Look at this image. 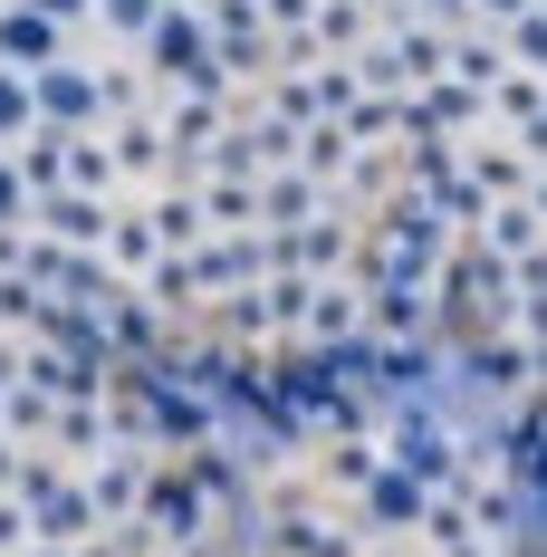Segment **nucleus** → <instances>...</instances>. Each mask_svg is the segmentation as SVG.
Here are the masks:
<instances>
[{
    "label": "nucleus",
    "instance_id": "f257e3e1",
    "mask_svg": "<svg viewBox=\"0 0 547 557\" xmlns=\"http://www.w3.org/2000/svg\"><path fill=\"white\" fill-rule=\"evenodd\" d=\"M20 500H29V529L58 539V548H87L107 519H97V491H87V471L77 461H58L49 443L29 451V471H20Z\"/></svg>",
    "mask_w": 547,
    "mask_h": 557
},
{
    "label": "nucleus",
    "instance_id": "f03ea898",
    "mask_svg": "<svg viewBox=\"0 0 547 557\" xmlns=\"http://www.w3.org/2000/svg\"><path fill=\"white\" fill-rule=\"evenodd\" d=\"M384 451L403 471H423L433 491H471V443L442 404H384Z\"/></svg>",
    "mask_w": 547,
    "mask_h": 557
},
{
    "label": "nucleus",
    "instance_id": "7ed1b4c3",
    "mask_svg": "<svg viewBox=\"0 0 547 557\" xmlns=\"http://www.w3.org/2000/svg\"><path fill=\"white\" fill-rule=\"evenodd\" d=\"M356 529H365V539H423V519H433V481H423V471H403V461H394V451H384L375 471H365V491H356Z\"/></svg>",
    "mask_w": 547,
    "mask_h": 557
},
{
    "label": "nucleus",
    "instance_id": "20e7f679",
    "mask_svg": "<svg viewBox=\"0 0 547 557\" xmlns=\"http://www.w3.org/2000/svg\"><path fill=\"white\" fill-rule=\"evenodd\" d=\"M135 67H145V77H164V87L202 77V67H212V10H202V0H164V20L145 29Z\"/></svg>",
    "mask_w": 547,
    "mask_h": 557
},
{
    "label": "nucleus",
    "instance_id": "39448f33",
    "mask_svg": "<svg viewBox=\"0 0 547 557\" xmlns=\"http://www.w3.org/2000/svg\"><path fill=\"white\" fill-rule=\"evenodd\" d=\"M145 519H154V539H164V548H212V491H202V481H192V471H183V461H154V481H145Z\"/></svg>",
    "mask_w": 547,
    "mask_h": 557
},
{
    "label": "nucleus",
    "instance_id": "423d86ee",
    "mask_svg": "<svg viewBox=\"0 0 547 557\" xmlns=\"http://www.w3.org/2000/svg\"><path fill=\"white\" fill-rule=\"evenodd\" d=\"M29 97H39V125H49V135H97V125H107V87H97V67H77V58L39 67Z\"/></svg>",
    "mask_w": 547,
    "mask_h": 557
},
{
    "label": "nucleus",
    "instance_id": "0eeeda50",
    "mask_svg": "<svg viewBox=\"0 0 547 557\" xmlns=\"http://www.w3.org/2000/svg\"><path fill=\"white\" fill-rule=\"evenodd\" d=\"M192 278H202V308L231 288H260L270 278V231H202L192 240Z\"/></svg>",
    "mask_w": 547,
    "mask_h": 557
},
{
    "label": "nucleus",
    "instance_id": "6e6552de",
    "mask_svg": "<svg viewBox=\"0 0 547 557\" xmlns=\"http://www.w3.org/2000/svg\"><path fill=\"white\" fill-rule=\"evenodd\" d=\"M67 49H77V39H67V20H58V10H39V0H10V10H0V67L39 77V67H58Z\"/></svg>",
    "mask_w": 547,
    "mask_h": 557
},
{
    "label": "nucleus",
    "instance_id": "1a4fd4ad",
    "mask_svg": "<svg viewBox=\"0 0 547 557\" xmlns=\"http://www.w3.org/2000/svg\"><path fill=\"white\" fill-rule=\"evenodd\" d=\"M365 288V327L384 336H433V278H403V270H375V278H356Z\"/></svg>",
    "mask_w": 547,
    "mask_h": 557
},
{
    "label": "nucleus",
    "instance_id": "9d476101",
    "mask_svg": "<svg viewBox=\"0 0 547 557\" xmlns=\"http://www.w3.org/2000/svg\"><path fill=\"white\" fill-rule=\"evenodd\" d=\"M29 231H49V240H77V250H107L115 202H107V193H39V202H29Z\"/></svg>",
    "mask_w": 547,
    "mask_h": 557
},
{
    "label": "nucleus",
    "instance_id": "9b49d317",
    "mask_svg": "<svg viewBox=\"0 0 547 557\" xmlns=\"http://www.w3.org/2000/svg\"><path fill=\"white\" fill-rule=\"evenodd\" d=\"M327 202H336V193L308 164H270V173H260V231H298V222H318Z\"/></svg>",
    "mask_w": 547,
    "mask_h": 557
},
{
    "label": "nucleus",
    "instance_id": "f8f14e48",
    "mask_svg": "<svg viewBox=\"0 0 547 557\" xmlns=\"http://www.w3.org/2000/svg\"><path fill=\"white\" fill-rule=\"evenodd\" d=\"M471 240H490L499 260H538V250H547V222H538V202H529V193H499Z\"/></svg>",
    "mask_w": 547,
    "mask_h": 557
},
{
    "label": "nucleus",
    "instance_id": "ddd939ff",
    "mask_svg": "<svg viewBox=\"0 0 547 557\" xmlns=\"http://www.w3.org/2000/svg\"><path fill=\"white\" fill-rule=\"evenodd\" d=\"M107 336H115V366H135V356H164V336H173V318L145 298V288H125L107 308Z\"/></svg>",
    "mask_w": 547,
    "mask_h": 557
},
{
    "label": "nucleus",
    "instance_id": "4468645a",
    "mask_svg": "<svg viewBox=\"0 0 547 557\" xmlns=\"http://www.w3.org/2000/svg\"><path fill=\"white\" fill-rule=\"evenodd\" d=\"M164 260V231H154V212L145 202H115V231H107V270L115 278H145Z\"/></svg>",
    "mask_w": 547,
    "mask_h": 557
},
{
    "label": "nucleus",
    "instance_id": "2eb2a0df",
    "mask_svg": "<svg viewBox=\"0 0 547 557\" xmlns=\"http://www.w3.org/2000/svg\"><path fill=\"white\" fill-rule=\"evenodd\" d=\"M327 366H336V385L375 394V413H384V327H346V336H327Z\"/></svg>",
    "mask_w": 547,
    "mask_h": 557
},
{
    "label": "nucleus",
    "instance_id": "dca6fc26",
    "mask_svg": "<svg viewBox=\"0 0 547 557\" xmlns=\"http://www.w3.org/2000/svg\"><path fill=\"white\" fill-rule=\"evenodd\" d=\"M202 318H212V327L231 336V346H278V318H270V278H260V288H231V298H212Z\"/></svg>",
    "mask_w": 547,
    "mask_h": 557
},
{
    "label": "nucleus",
    "instance_id": "f3484780",
    "mask_svg": "<svg viewBox=\"0 0 547 557\" xmlns=\"http://www.w3.org/2000/svg\"><path fill=\"white\" fill-rule=\"evenodd\" d=\"M107 145H115V164H125V183H145V173H173V145H164V125H154V115H115Z\"/></svg>",
    "mask_w": 547,
    "mask_h": 557
},
{
    "label": "nucleus",
    "instance_id": "a211bd4d",
    "mask_svg": "<svg viewBox=\"0 0 547 557\" xmlns=\"http://www.w3.org/2000/svg\"><path fill=\"white\" fill-rule=\"evenodd\" d=\"M509 67H519V58H509V39H499V20H490V29H461V39H451V77H461V87H481V97H490Z\"/></svg>",
    "mask_w": 547,
    "mask_h": 557
},
{
    "label": "nucleus",
    "instance_id": "6ab92c4d",
    "mask_svg": "<svg viewBox=\"0 0 547 557\" xmlns=\"http://www.w3.org/2000/svg\"><path fill=\"white\" fill-rule=\"evenodd\" d=\"M154 231H164V250H192L202 231H212V212H202V183H154Z\"/></svg>",
    "mask_w": 547,
    "mask_h": 557
},
{
    "label": "nucleus",
    "instance_id": "aec40b11",
    "mask_svg": "<svg viewBox=\"0 0 547 557\" xmlns=\"http://www.w3.org/2000/svg\"><path fill=\"white\" fill-rule=\"evenodd\" d=\"M336 125L356 135V154H375V145H394V135H403V87H365V97H356V107L336 115Z\"/></svg>",
    "mask_w": 547,
    "mask_h": 557
},
{
    "label": "nucleus",
    "instance_id": "412c9836",
    "mask_svg": "<svg viewBox=\"0 0 547 557\" xmlns=\"http://www.w3.org/2000/svg\"><path fill=\"white\" fill-rule=\"evenodd\" d=\"M115 183H125V164H115L107 125H97V135H67V193H107V202H125Z\"/></svg>",
    "mask_w": 547,
    "mask_h": 557
},
{
    "label": "nucleus",
    "instance_id": "4be33fe9",
    "mask_svg": "<svg viewBox=\"0 0 547 557\" xmlns=\"http://www.w3.org/2000/svg\"><path fill=\"white\" fill-rule=\"evenodd\" d=\"M135 288H145V298H154V308H164L173 327H183V318H192V308H202V278H192V250H164V260H154V270L135 278Z\"/></svg>",
    "mask_w": 547,
    "mask_h": 557
},
{
    "label": "nucleus",
    "instance_id": "5701e85b",
    "mask_svg": "<svg viewBox=\"0 0 547 557\" xmlns=\"http://www.w3.org/2000/svg\"><path fill=\"white\" fill-rule=\"evenodd\" d=\"M375 461H384V443H375V433H346V443H318V481H327L336 500H356Z\"/></svg>",
    "mask_w": 547,
    "mask_h": 557
},
{
    "label": "nucleus",
    "instance_id": "b1692460",
    "mask_svg": "<svg viewBox=\"0 0 547 557\" xmlns=\"http://www.w3.org/2000/svg\"><path fill=\"white\" fill-rule=\"evenodd\" d=\"M346 327H365V288L336 270V278H318V308H308V336L327 346V336H346Z\"/></svg>",
    "mask_w": 547,
    "mask_h": 557
},
{
    "label": "nucleus",
    "instance_id": "393cba45",
    "mask_svg": "<svg viewBox=\"0 0 547 557\" xmlns=\"http://www.w3.org/2000/svg\"><path fill=\"white\" fill-rule=\"evenodd\" d=\"M49 423H58V394L20 375V385H10V404H0V433H20V443L39 451V443H49Z\"/></svg>",
    "mask_w": 547,
    "mask_h": 557
},
{
    "label": "nucleus",
    "instance_id": "a878e982",
    "mask_svg": "<svg viewBox=\"0 0 547 557\" xmlns=\"http://www.w3.org/2000/svg\"><path fill=\"white\" fill-rule=\"evenodd\" d=\"M461 164H471V183H481V193H529V183H538V164H529V154H519V145H481V154H461Z\"/></svg>",
    "mask_w": 547,
    "mask_h": 557
},
{
    "label": "nucleus",
    "instance_id": "bb28decb",
    "mask_svg": "<svg viewBox=\"0 0 547 557\" xmlns=\"http://www.w3.org/2000/svg\"><path fill=\"white\" fill-rule=\"evenodd\" d=\"M298 164L318 173V183H336V173L356 164V135H346V125H336V115H318V125H308V135H298Z\"/></svg>",
    "mask_w": 547,
    "mask_h": 557
},
{
    "label": "nucleus",
    "instance_id": "cd10ccee",
    "mask_svg": "<svg viewBox=\"0 0 547 557\" xmlns=\"http://www.w3.org/2000/svg\"><path fill=\"white\" fill-rule=\"evenodd\" d=\"M538 107H547V77H538V67H509V77L490 87V125H499V135H509V125H529Z\"/></svg>",
    "mask_w": 547,
    "mask_h": 557
},
{
    "label": "nucleus",
    "instance_id": "c85d7f7f",
    "mask_svg": "<svg viewBox=\"0 0 547 557\" xmlns=\"http://www.w3.org/2000/svg\"><path fill=\"white\" fill-rule=\"evenodd\" d=\"M39 318H49V288L29 270H0V327L10 336H39Z\"/></svg>",
    "mask_w": 547,
    "mask_h": 557
},
{
    "label": "nucleus",
    "instance_id": "c756f323",
    "mask_svg": "<svg viewBox=\"0 0 547 557\" xmlns=\"http://www.w3.org/2000/svg\"><path fill=\"white\" fill-rule=\"evenodd\" d=\"M365 10H375V0H327V10H318V49H327V58H356L365 39H375Z\"/></svg>",
    "mask_w": 547,
    "mask_h": 557
},
{
    "label": "nucleus",
    "instance_id": "7c9ffc66",
    "mask_svg": "<svg viewBox=\"0 0 547 557\" xmlns=\"http://www.w3.org/2000/svg\"><path fill=\"white\" fill-rule=\"evenodd\" d=\"M212 231H260V183H202Z\"/></svg>",
    "mask_w": 547,
    "mask_h": 557
},
{
    "label": "nucleus",
    "instance_id": "2f4dec72",
    "mask_svg": "<svg viewBox=\"0 0 547 557\" xmlns=\"http://www.w3.org/2000/svg\"><path fill=\"white\" fill-rule=\"evenodd\" d=\"M154 20H164V0H97V29H107L115 49H145Z\"/></svg>",
    "mask_w": 547,
    "mask_h": 557
},
{
    "label": "nucleus",
    "instance_id": "473e14b6",
    "mask_svg": "<svg viewBox=\"0 0 547 557\" xmlns=\"http://www.w3.org/2000/svg\"><path fill=\"white\" fill-rule=\"evenodd\" d=\"M499 39H509L519 67H538V77H547V0H538V10H519V20H499Z\"/></svg>",
    "mask_w": 547,
    "mask_h": 557
},
{
    "label": "nucleus",
    "instance_id": "72a5a7b5",
    "mask_svg": "<svg viewBox=\"0 0 547 557\" xmlns=\"http://www.w3.org/2000/svg\"><path fill=\"white\" fill-rule=\"evenodd\" d=\"M29 125H39V97H29V77H20V67H0V145H20Z\"/></svg>",
    "mask_w": 547,
    "mask_h": 557
},
{
    "label": "nucleus",
    "instance_id": "f704fd0d",
    "mask_svg": "<svg viewBox=\"0 0 547 557\" xmlns=\"http://www.w3.org/2000/svg\"><path fill=\"white\" fill-rule=\"evenodd\" d=\"M270 10V39H318V10L327 0H260Z\"/></svg>",
    "mask_w": 547,
    "mask_h": 557
},
{
    "label": "nucleus",
    "instance_id": "c9c22d12",
    "mask_svg": "<svg viewBox=\"0 0 547 557\" xmlns=\"http://www.w3.org/2000/svg\"><path fill=\"white\" fill-rule=\"evenodd\" d=\"M29 202H39V193H29V173H20V154L0 145V222H29Z\"/></svg>",
    "mask_w": 547,
    "mask_h": 557
},
{
    "label": "nucleus",
    "instance_id": "e433bc0d",
    "mask_svg": "<svg viewBox=\"0 0 547 557\" xmlns=\"http://www.w3.org/2000/svg\"><path fill=\"white\" fill-rule=\"evenodd\" d=\"M29 539H39V529H29V500H20V491H0V557H20Z\"/></svg>",
    "mask_w": 547,
    "mask_h": 557
},
{
    "label": "nucleus",
    "instance_id": "4c0bfd02",
    "mask_svg": "<svg viewBox=\"0 0 547 557\" xmlns=\"http://www.w3.org/2000/svg\"><path fill=\"white\" fill-rule=\"evenodd\" d=\"M97 87H107V125L115 115H145L135 107V67H97Z\"/></svg>",
    "mask_w": 547,
    "mask_h": 557
},
{
    "label": "nucleus",
    "instance_id": "58836bf2",
    "mask_svg": "<svg viewBox=\"0 0 547 557\" xmlns=\"http://www.w3.org/2000/svg\"><path fill=\"white\" fill-rule=\"evenodd\" d=\"M509 145H519V154H529V164H538V173H547V107H538V115H529V125H509Z\"/></svg>",
    "mask_w": 547,
    "mask_h": 557
},
{
    "label": "nucleus",
    "instance_id": "ea45409f",
    "mask_svg": "<svg viewBox=\"0 0 547 557\" xmlns=\"http://www.w3.org/2000/svg\"><path fill=\"white\" fill-rule=\"evenodd\" d=\"M20 471H29V443H20V433H0V491H20Z\"/></svg>",
    "mask_w": 547,
    "mask_h": 557
},
{
    "label": "nucleus",
    "instance_id": "a19ab883",
    "mask_svg": "<svg viewBox=\"0 0 547 557\" xmlns=\"http://www.w3.org/2000/svg\"><path fill=\"white\" fill-rule=\"evenodd\" d=\"M39 10H58L67 29H77V20H97V0H39Z\"/></svg>",
    "mask_w": 547,
    "mask_h": 557
},
{
    "label": "nucleus",
    "instance_id": "79ce46f5",
    "mask_svg": "<svg viewBox=\"0 0 547 557\" xmlns=\"http://www.w3.org/2000/svg\"><path fill=\"white\" fill-rule=\"evenodd\" d=\"M481 20H519V10H538V0H471Z\"/></svg>",
    "mask_w": 547,
    "mask_h": 557
},
{
    "label": "nucleus",
    "instance_id": "37998d69",
    "mask_svg": "<svg viewBox=\"0 0 547 557\" xmlns=\"http://www.w3.org/2000/svg\"><path fill=\"white\" fill-rule=\"evenodd\" d=\"M403 10H423V20H461L471 0H403Z\"/></svg>",
    "mask_w": 547,
    "mask_h": 557
},
{
    "label": "nucleus",
    "instance_id": "c03bdc74",
    "mask_svg": "<svg viewBox=\"0 0 547 557\" xmlns=\"http://www.w3.org/2000/svg\"><path fill=\"white\" fill-rule=\"evenodd\" d=\"M529 202H538V222H547V173H538V183H529Z\"/></svg>",
    "mask_w": 547,
    "mask_h": 557
},
{
    "label": "nucleus",
    "instance_id": "a18cd8bd",
    "mask_svg": "<svg viewBox=\"0 0 547 557\" xmlns=\"http://www.w3.org/2000/svg\"><path fill=\"white\" fill-rule=\"evenodd\" d=\"M365 557H403V548H394V539H365Z\"/></svg>",
    "mask_w": 547,
    "mask_h": 557
},
{
    "label": "nucleus",
    "instance_id": "49530a36",
    "mask_svg": "<svg viewBox=\"0 0 547 557\" xmlns=\"http://www.w3.org/2000/svg\"><path fill=\"white\" fill-rule=\"evenodd\" d=\"M375 10H384V0H375Z\"/></svg>",
    "mask_w": 547,
    "mask_h": 557
}]
</instances>
